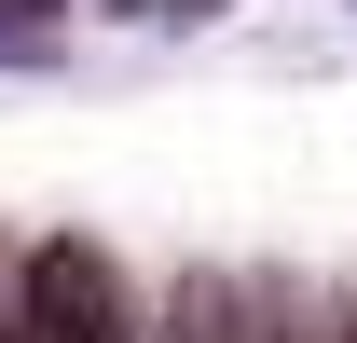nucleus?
I'll return each mask as SVG.
<instances>
[{
	"mask_svg": "<svg viewBox=\"0 0 357 343\" xmlns=\"http://www.w3.org/2000/svg\"><path fill=\"white\" fill-rule=\"evenodd\" d=\"M14 343H137L124 275H110L96 247H42V261H28V316H14Z\"/></svg>",
	"mask_w": 357,
	"mask_h": 343,
	"instance_id": "nucleus-1",
	"label": "nucleus"
}]
</instances>
